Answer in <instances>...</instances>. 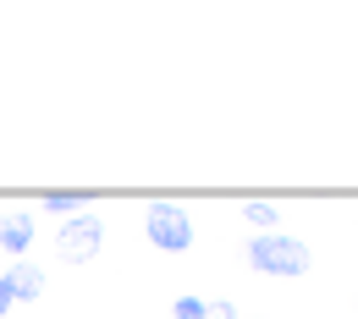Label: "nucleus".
Here are the masks:
<instances>
[{"label": "nucleus", "instance_id": "9", "mask_svg": "<svg viewBox=\"0 0 358 319\" xmlns=\"http://www.w3.org/2000/svg\"><path fill=\"white\" fill-rule=\"evenodd\" d=\"M11 303H17V297H11V281H6V275H0V319L11 314Z\"/></svg>", "mask_w": 358, "mask_h": 319}, {"label": "nucleus", "instance_id": "10", "mask_svg": "<svg viewBox=\"0 0 358 319\" xmlns=\"http://www.w3.org/2000/svg\"><path fill=\"white\" fill-rule=\"evenodd\" d=\"M353 309H358V303H353Z\"/></svg>", "mask_w": 358, "mask_h": 319}, {"label": "nucleus", "instance_id": "7", "mask_svg": "<svg viewBox=\"0 0 358 319\" xmlns=\"http://www.w3.org/2000/svg\"><path fill=\"white\" fill-rule=\"evenodd\" d=\"M39 204H45L50 215H78V209H83L89 198H83V193H72V187H55V193H45Z\"/></svg>", "mask_w": 358, "mask_h": 319}, {"label": "nucleus", "instance_id": "8", "mask_svg": "<svg viewBox=\"0 0 358 319\" xmlns=\"http://www.w3.org/2000/svg\"><path fill=\"white\" fill-rule=\"evenodd\" d=\"M171 319H210V303H204V297H177V303H171Z\"/></svg>", "mask_w": 358, "mask_h": 319}, {"label": "nucleus", "instance_id": "4", "mask_svg": "<svg viewBox=\"0 0 358 319\" xmlns=\"http://www.w3.org/2000/svg\"><path fill=\"white\" fill-rule=\"evenodd\" d=\"M34 237H39V221H34L28 209H6V215H0V248H6L11 259H22V253L34 248Z\"/></svg>", "mask_w": 358, "mask_h": 319}, {"label": "nucleus", "instance_id": "5", "mask_svg": "<svg viewBox=\"0 0 358 319\" xmlns=\"http://www.w3.org/2000/svg\"><path fill=\"white\" fill-rule=\"evenodd\" d=\"M6 281H11V297H17V303H34V297L45 292V270H39L34 259H17V265L6 270Z\"/></svg>", "mask_w": 358, "mask_h": 319}, {"label": "nucleus", "instance_id": "2", "mask_svg": "<svg viewBox=\"0 0 358 319\" xmlns=\"http://www.w3.org/2000/svg\"><path fill=\"white\" fill-rule=\"evenodd\" d=\"M143 237L160 248V253H187L193 248V215L171 204V198H155L149 209H143Z\"/></svg>", "mask_w": 358, "mask_h": 319}, {"label": "nucleus", "instance_id": "1", "mask_svg": "<svg viewBox=\"0 0 358 319\" xmlns=\"http://www.w3.org/2000/svg\"><path fill=\"white\" fill-rule=\"evenodd\" d=\"M248 265L259 275L292 281V275H309L314 253H309V242H298V237H287V231H259V237L248 242Z\"/></svg>", "mask_w": 358, "mask_h": 319}, {"label": "nucleus", "instance_id": "3", "mask_svg": "<svg viewBox=\"0 0 358 319\" xmlns=\"http://www.w3.org/2000/svg\"><path fill=\"white\" fill-rule=\"evenodd\" d=\"M99 248H105V221H99V215L78 209V215L61 221V231H55V253H61L66 265H83V259H94Z\"/></svg>", "mask_w": 358, "mask_h": 319}, {"label": "nucleus", "instance_id": "6", "mask_svg": "<svg viewBox=\"0 0 358 319\" xmlns=\"http://www.w3.org/2000/svg\"><path fill=\"white\" fill-rule=\"evenodd\" d=\"M243 221H248V226H254V237H259V231H275L281 209H275L270 198H248V204H243Z\"/></svg>", "mask_w": 358, "mask_h": 319}]
</instances>
